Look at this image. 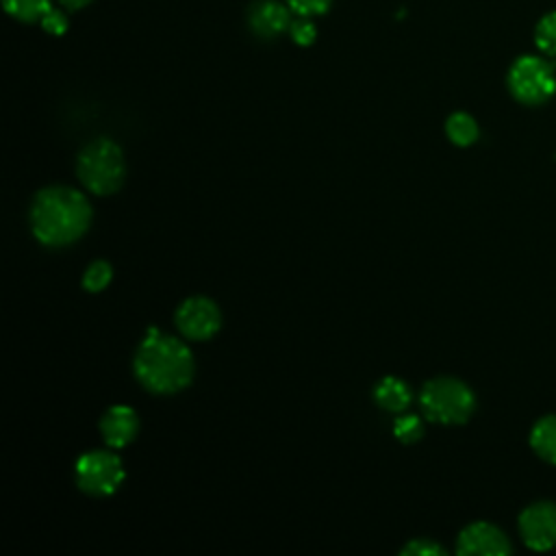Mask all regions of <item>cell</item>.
<instances>
[{
  "label": "cell",
  "instance_id": "6da1fadb",
  "mask_svg": "<svg viewBox=\"0 0 556 556\" xmlns=\"http://www.w3.org/2000/svg\"><path fill=\"white\" fill-rule=\"evenodd\" d=\"M91 219L93 211L87 195L65 185L41 189L28 213L35 239L48 248H63L78 241L89 230Z\"/></svg>",
  "mask_w": 556,
  "mask_h": 556
},
{
  "label": "cell",
  "instance_id": "7a4b0ae2",
  "mask_svg": "<svg viewBox=\"0 0 556 556\" xmlns=\"http://www.w3.org/2000/svg\"><path fill=\"white\" fill-rule=\"evenodd\" d=\"M132 369L143 389L172 395L189 387L195 365L191 350L180 339L150 328L135 352Z\"/></svg>",
  "mask_w": 556,
  "mask_h": 556
},
{
  "label": "cell",
  "instance_id": "3957f363",
  "mask_svg": "<svg viewBox=\"0 0 556 556\" xmlns=\"http://www.w3.org/2000/svg\"><path fill=\"white\" fill-rule=\"evenodd\" d=\"M76 176L80 185L96 195L115 193L126 178V161L122 148L111 139H93L76 159Z\"/></svg>",
  "mask_w": 556,
  "mask_h": 556
},
{
  "label": "cell",
  "instance_id": "277c9868",
  "mask_svg": "<svg viewBox=\"0 0 556 556\" xmlns=\"http://www.w3.org/2000/svg\"><path fill=\"white\" fill-rule=\"evenodd\" d=\"M421 415L434 424H465L476 408L473 391L458 378L439 376L428 380L419 391Z\"/></svg>",
  "mask_w": 556,
  "mask_h": 556
},
{
  "label": "cell",
  "instance_id": "5b68a950",
  "mask_svg": "<svg viewBox=\"0 0 556 556\" xmlns=\"http://www.w3.org/2000/svg\"><path fill=\"white\" fill-rule=\"evenodd\" d=\"M506 85L515 100L536 106L556 93V70L543 56L523 54L510 65Z\"/></svg>",
  "mask_w": 556,
  "mask_h": 556
},
{
  "label": "cell",
  "instance_id": "8992f818",
  "mask_svg": "<svg viewBox=\"0 0 556 556\" xmlns=\"http://www.w3.org/2000/svg\"><path fill=\"white\" fill-rule=\"evenodd\" d=\"M111 450H91L76 458L74 480L83 493L91 497H109L122 486L126 476L124 463Z\"/></svg>",
  "mask_w": 556,
  "mask_h": 556
},
{
  "label": "cell",
  "instance_id": "52a82bcc",
  "mask_svg": "<svg viewBox=\"0 0 556 556\" xmlns=\"http://www.w3.org/2000/svg\"><path fill=\"white\" fill-rule=\"evenodd\" d=\"M174 324L185 339L206 341L217 334L222 326V313L213 300L204 295H191L178 304Z\"/></svg>",
  "mask_w": 556,
  "mask_h": 556
},
{
  "label": "cell",
  "instance_id": "ba28073f",
  "mask_svg": "<svg viewBox=\"0 0 556 556\" xmlns=\"http://www.w3.org/2000/svg\"><path fill=\"white\" fill-rule=\"evenodd\" d=\"M519 534L526 547L534 552H547L556 547V504L534 502L519 513Z\"/></svg>",
  "mask_w": 556,
  "mask_h": 556
},
{
  "label": "cell",
  "instance_id": "9c48e42d",
  "mask_svg": "<svg viewBox=\"0 0 556 556\" xmlns=\"http://www.w3.org/2000/svg\"><path fill=\"white\" fill-rule=\"evenodd\" d=\"M513 552L508 536L489 521H473L465 526L456 539V554L460 556H506Z\"/></svg>",
  "mask_w": 556,
  "mask_h": 556
},
{
  "label": "cell",
  "instance_id": "30bf717a",
  "mask_svg": "<svg viewBox=\"0 0 556 556\" xmlns=\"http://www.w3.org/2000/svg\"><path fill=\"white\" fill-rule=\"evenodd\" d=\"M139 432V415L126 404H115L100 417V434L113 450L126 447Z\"/></svg>",
  "mask_w": 556,
  "mask_h": 556
},
{
  "label": "cell",
  "instance_id": "8fae6325",
  "mask_svg": "<svg viewBox=\"0 0 556 556\" xmlns=\"http://www.w3.org/2000/svg\"><path fill=\"white\" fill-rule=\"evenodd\" d=\"M291 9L278 0H256L248 9L250 30L261 39H271L291 26Z\"/></svg>",
  "mask_w": 556,
  "mask_h": 556
},
{
  "label": "cell",
  "instance_id": "7c38bea8",
  "mask_svg": "<svg viewBox=\"0 0 556 556\" xmlns=\"http://www.w3.org/2000/svg\"><path fill=\"white\" fill-rule=\"evenodd\" d=\"M374 400L387 413H404L413 402V391L402 378L384 376L374 387Z\"/></svg>",
  "mask_w": 556,
  "mask_h": 556
},
{
  "label": "cell",
  "instance_id": "4fadbf2b",
  "mask_svg": "<svg viewBox=\"0 0 556 556\" xmlns=\"http://www.w3.org/2000/svg\"><path fill=\"white\" fill-rule=\"evenodd\" d=\"M530 447L541 460L556 465V415H543L534 421L530 430Z\"/></svg>",
  "mask_w": 556,
  "mask_h": 556
},
{
  "label": "cell",
  "instance_id": "5bb4252c",
  "mask_svg": "<svg viewBox=\"0 0 556 556\" xmlns=\"http://www.w3.org/2000/svg\"><path fill=\"white\" fill-rule=\"evenodd\" d=\"M445 135L447 139L454 143V146H460V148H467L471 143H476L478 135H480V128L476 124V119L465 113V111H456L447 117L445 122Z\"/></svg>",
  "mask_w": 556,
  "mask_h": 556
},
{
  "label": "cell",
  "instance_id": "9a60e30c",
  "mask_svg": "<svg viewBox=\"0 0 556 556\" xmlns=\"http://www.w3.org/2000/svg\"><path fill=\"white\" fill-rule=\"evenodd\" d=\"M2 7L13 20L35 24L41 22V17L52 9V0H2Z\"/></svg>",
  "mask_w": 556,
  "mask_h": 556
},
{
  "label": "cell",
  "instance_id": "2e32d148",
  "mask_svg": "<svg viewBox=\"0 0 556 556\" xmlns=\"http://www.w3.org/2000/svg\"><path fill=\"white\" fill-rule=\"evenodd\" d=\"M111 278H113V267L106 261L98 258V261H93L85 269V274H83V289L89 291V293H100L102 289L109 287Z\"/></svg>",
  "mask_w": 556,
  "mask_h": 556
},
{
  "label": "cell",
  "instance_id": "e0dca14e",
  "mask_svg": "<svg viewBox=\"0 0 556 556\" xmlns=\"http://www.w3.org/2000/svg\"><path fill=\"white\" fill-rule=\"evenodd\" d=\"M534 43L543 54L556 56V11H552L539 20V24L534 28Z\"/></svg>",
  "mask_w": 556,
  "mask_h": 556
},
{
  "label": "cell",
  "instance_id": "ac0fdd59",
  "mask_svg": "<svg viewBox=\"0 0 556 556\" xmlns=\"http://www.w3.org/2000/svg\"><path fill=\"white\" fill-rule=\"evenodd\" d=\"M393 434L402 443H415L424 437V421L413 413H397L393 421Z\"/></svg>",
  "mask_w": 556,
  "mask_h": 556
},
{
  "label": "cell",
  "instance_id": "d6986e66",
  "mask_svg": "<svg viewBox=\"0 0 556 556\" xmlns=\"http://www.w3.org/2000/svg\"><path fill=\"white\" fill-rule=\"evenodd\" d=\"M287 33L291 35V39H293L298 46H311V43L317 39V28H315V24H313L308 17H304V15H300L298 20H293Z\"/></svg>",
  "mask_w": 556,
  "mask_h": 556
},
{
  "label": "cell",
  "instance_id": "ffe728a7",
  "mask_svg": "<svg viewBox=\"0 0 556 556\" xmlns=\"http://www.w3.org/2000/svg\"><path fill=\"white\" fill-rule=\"evenodd\" d=\"M400 554H404V556H443L445 547H441L432 539H413L400 549Z\"/></svg>",
  "mask_w": 556,
  "mask_h": 556
},
{
  "label": "cell",
  "instance_id": "44dd1931",
  "mask_svg": "<svg viewBox=\"0 0 556 556\" xmlns=\"http://www.w3.org/2000/svg\"><path fill=\"white\" fill-rule=\"evenodd\" d=\"M330 4H332V0H287V7L295 15H304V17L321 15L330 9Z\"/></svg>",
  "mask_w": 556,
  "mask_h": 556
},
{
  "label": "cell",
  "instance_id": "7402d4cb",
  "mask_svg": "<svg viewBox=\"0 0 556 556\" xmlns=\"http://www.w3.org/2000/svg\"><path fill=\"white\" fill-rule=\"evenodd\" d=\"M41 28L48 33V35H63L65 30H67V15H65V11H61V9H50L43 17H41Z\"/></svg>",
  "mask_w": 556,
  "mask_h": 556
},
{
  "label": "cell",
  "instance_id": "603a6c76",
  "mask_svg": "<svg viewBox=\"0 0 556 556\" xmlns=\"http://www.w3.org/2000/svg\"><path fill=\"white\" fill-rule=\"evenodd\" d=\"M89 2H93V0H59V4H61L65 11H78V9L87 7Z\"/></svg>",
  "mask_w": 556,
  "mask_h": 556
}]
</instances>
